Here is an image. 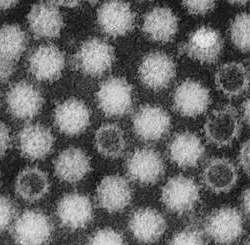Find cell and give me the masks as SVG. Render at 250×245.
I'll use <instances>...</instances> for the list:
<instances>
[{"label":"cell","instance_id":"1","mask_svg":"<svg viewBox=\"0 0 250 245\" xmlns=\"http://www.w3.org/2000/svg\"><path fill=\"white\" fill-rule=\"evenodd\" d=\"M223 37L213 27L201 26L188 39L178 45V53L201 63L212 64L220 58L223 50Z\"/></svg>","mask_w":250,"mask_h":245},{"label":"cell","instance_id":"2","mask_svg":"<svg viewBox=\"0 0 250 245\" xmlns=\"http://www.w3.org/2000/svg\"><path fill=\"white\" fill-rule=\"evenodd\" d=\"M114 60V48L105 40L93 37L79 47L74 55V65L82 73L98 77L112 67Z\"/></svg>","mask_w":250,"mask_h":245},{"label":"cell","instance_id":"3","mask_svg":"<svg viewBox=\"0 0 250 245\" xmlns=\"http://www.w3.org/2000/svg\"><path fill=\"white\" fill-rule=\"evenodd\" d=\"M132 86L123 77H110L101 83L96 99L100 110L108 117L127 115L133 107Z\"/></svg>","mask_w":250,"mask_h":245},{"label":"cell","instance_id":"4","mask_svg":"<svg viewBox=\"0 0 250 245\" xmlns=\"http://www.w3.org/2000/svg\"><path fill=\"white\" fill-rule=\"evenodd\" d=\"M51 219L40 210H25L12 224L11 235L18 245H44L52 236Z\"/></svg>","mask_w":250,"mask_h":245},{"label":"cell","instance_id":"5","mask_svg":"<svg viewBox=\"0 0 250 245\" xmlns=\"http://www.w3.org/2000/svg\"><path fill=\"white\" fill-rule=\"evenodd\" d=\"M204 135L209 143L216 147H226L236 140L241 131L239 114L235 107L225 105L217 108L207 117Z\"/></svg>","mask_w":250,"mask_h":245},{"label":"cell","instance_id":"6","mask_svg":"<svg viewBox=\"0 0 250 245\" xmlns=\"http://www.w3.org/2000/svg\"><path fill=\"white\" fill-rule=\"evenodd\" d=\"M161 201L170 212L176 214L189 212L199 201V187L189 177L173 176L162 187Z\"/></svg>","mask_w":250,"mask_h":245},{"label":"cell","instance_id":"7","mask_svg":"<svg viewBox=\"0 0 250 245\" xmlns=\"http://www.w3.org/2000/svg\"><path fill=\"white\" fill-rule=\"evenodd\" d=\"M26 47V34L18 25L5 24L0 28V82H6L14 74Z\"/></svg>","mask_w":250,"mask_h":245},{"label":"cell","instance_id":"8","mask_svg":"<svg viewBox=\"0 0 250 245\" xmlns=\"http://www.w3.org/2000/svg\"><path fill=\"white\" fill-rule=\"evenodd\" d=\"M128 177L141 185L157 183L165 172L164 161L153 148L143 147L134 150L126 160Z\"/></svg>","mask_w":250,"mask_h":245},{"label":"cell","instance_id":"9","mask_svg":"<svg viewBox=\"0 0 250 245\" xmlns=\"http://www.w3.org/2000/svg\"><path fill=\"white\" fill-rule=\"evenodd\" d=\"M176 74L173 59L165 52L152 51L145 56L138 68L141 82L149 89L159 91L167 87Z\"/></svg>","mask_w":250,"mask_h":245},{"label":"cell","instance_id":"10","mask_svg":"<svg viewBox=\"0 0 250 245\" xmlns=\"http://www.w3.org/2000/svg\"><path fill=\"white\" fill-rule=\"evenodd\" d=\"M205 231L216 243L230 245L243 234V218L233 207H221L207 217Z\"/></svg>","mask_w":250,"mask_h":245},{"label":"cell","instance_id":"11","mask_svg":"<svg viewBox=\"0 0 250 245\" xmlns=\"http://www.w3.org/2000/svg\"><path fill=\"white\" fill-rule=\"evenodd\" d=\"M43 103L42 94L27 81H19L13 84L6 93L8 111L18 120H30L34 118L40 113Z\"/></svg>","mask_w":250,"mask_h":245},{"label":"cell","instance_id":"12","mask_svg":"<svg viewBox=\"0 0 250 245\" xmlns=\"http://www.w3.org/2000/svg\"><path fill=\"white\" fill-rule=\"evenodd\" d=\"M133 130L144 141H158L167 135L171 118L167 111L154 105H143L132 118Z\"/></svg>","mask_w":250,"mask_h":245},{"label":"cell","instance_id":"13","mask_svg":"<svg viewBox=\"0 0 250 245\" xmlns=\"http://www.w3.org/2000/svg\"><path fill=\"white\" fill-rule=\"evenodd\" d=\"M56 213L65 228L78 230L86 227L93 218L90 198L82 193H68L62 196L57 204Z\"/></svg>","mask_w":250,"mask_h":245},{"label":"cell","instance_id":"14","mask_svg":"<svg viewBox=\"0 0 250 245\" xmlns=\"http://www.w3.org/2000/svg\"><path fill=\"white\" fill-rule=\"evenodd\" d=\"M211 102L208 89L197 81L187 79L178 85L173 94V108L184 117L203 114Z\"/></svg>","mask_w":250,"mask_h":245},{"label":"cell","instance_id":"15","mask_svg":"<svg viewBox=\"0 0 250 245\" xmlns=\"http://www.w3.org/2000/svg\"><path fill=\"white\" fill-rule=\"evenodd\" d=\"M135 14L123 1L104 2L97 11V23L103 33L111 37L123 36L134 26Z\"/></svg>","mask_w":250,"mask_h":245},{"label":"cell","instance_id":"16","mask_svg":"<svg viewBox=\"0 0 250 245\" xmlns=\"http://www.w3.org/2000/svg\"><path fill=\"white\" fill-rule=\"evenodd\" d=\"M90 117V110L84 102L77 98H69L55 108L54 124L61 133L77 136L89 127Z\"/></svg>","mask_w":250,"mask_h":245},{"label":"cell","instance_id":"17","mask_svg":"<svg viewBox=\"0 0 250 245\" xmlns=\"http://www.w3.org/2000/svg\"><path fill=\"white\" fill-rule=\"evenodd\" d=\"M51 130L41 123H28L18 134L19 150L22 156L30 160H42L47 157L54 145Z\"/></svg>","mask_w":250,"mask_h":245},{"label":"cell","instance_id":"18","mask_svg":"<svg viewBox=\"0 0 250 245\" xmlns=\"http://www.w3.org/2000/svg\"><path fill=\"white\" fill-rule=\"evenodd\" d=\"M96 196L99 206L110 213L120 212L132 200V189L129 182L120 175L104 177L97 187Z\"/></svg>","mask_w":250,"mask_h":245},{"label":"cell","instance_id":"19","mask_svg":"<svg viewBox=\"0 0 250 245\" xmlns=\"http://www.w3.org/2000/svg\"><path fill=\"white\" fill-rule=\"evenodd\" d=\"M65 66V57L58 47L44 44L33 50L28 58L31 74L40 81L57 80Z\"/></svg>","mask_w":250,"mask_h":245},{"label":"cell","instance_id":"20","mask_svg":"<svg viewBox=\"0 0 250 245\" xmlns=\"http://www.w3.org/2000/svg\"><path fill=\"white\" fill-rule=\"evenodd\" d=\"M28 26L36 38H56L64 27V20L58 6L52 1L34 4L27 15Z\"/></svg>","mask_w":250,"mask_h":245},{"label":"cell","instance_id":"21","mask_svg":"<svg viewBox=\"0 0 250 245\" xmlns=\"http://www.w3.org/2000/svg\"><path fill=\"white\" fill-rule=\"evenodd\" d=\"M166 220L156 209L143 207L132 212L128 228L133 237L145 244H151L158 241L165 233Z\"/></svg>","mask_w":250,"mask_h":245},{"label":"cell","instance_id":"22","mask_svg":"<svg viewBox=\"0 0 250 245\" xmlns=\"http://www.w3.org/2000/svg\"><path fill=\"white\" fill-rule=\"evenodd\" d=\"M53 164L57 178L70 184L80 182L91 171L89 156L78 147H68L62 150Z\"/></svg>","mask_w":250,"mask_h":245},{"label":"cell","instance_id":"23","mask_svg":"<svg viewBox=\"0 0 250 245\" xmlns=\"http://www.w3.org/2000/svg\"><path fill=\"white\" fill-rule=\"evenodd\" d=\"M167 150L170 160L183 169L196 167L205 154V147L201 139L189 131L175 134Z\"/></svg>","mask_w":250,"mask_h":245},{"label":"cell","instance_id":"24","mask_svg":"<svg viewBox=\"0 0 250 245\" xmlns=\"http://www.w3.org/2000/svg\"><path fill=\"white\" fill-rule=\"evenodd\" d=\"M142 30L153 41L170 42L178 31V18L168 7H154L144 15Z\"/></svg>","mask_w":250,"mask_h":245},{"label":"cell","instance_id":"25","mask_svg":"<svg viewBox=\"0 0 250 245\" xmlns=\"http://www.w3.org/2000/svg\"><path fill=\"white\" fill-rule=\"evenodd\" d=\"M205 186L214 193L231 191L237 183L238 172L233 163L224 157H215L206 163L202 173Z\"/></svg>","mask_w":250,"mask_h":245},{"label":"cell","instance_id":"26","mask_svg":"<svg viewBox=\"0 0 250 245\" xmlns=\"http://www.w3.org/2000/svg\"><path fill=\"white\" fill-rule=\"evenodd\" d=\"M215 85L227 97H237L250 86V72L240 62H228L221 65L215 73Z\"/></svg>","mask_w":250,"mask_h":245},{"label":"cell","instance_id":"27","mask_svg":"<svg viewBox=\"0 0 250 245\" xmlns=\"http://www.w3.org/2000/svg\"><path fill=\"white\" fill-rule=\"evenodd\" d=\"M16 194L27 202L42 199L50 189L48 175L38 167H26L20 171L15 179Z\"/></svg>","mask_w":250,"mask_h":245},{"label":"cell","instance_id":"28","mask_svg":"<svg viewBox=\"0 0 250 245\" xmlns=\"http://www.w3.org/2000/svg\"><path fill=\"white\" fill-rule=\"evenodd\" d=\"M94 144L100 155L109 159H117L126 149V139L119 125L105 123L96 130Z\"/></svg>","mask_w":250,"mask_h":245},{"label":"cell","instance_id":"29","mask_svg":"<svg viewBox=\"0 0 250 245\" xmlns=\"http://www.w3.org/2000/svg\"><path fill=\"white\" fill-rule=\"evenodd\" d=\"M234 46L244 53H250V13L242 12L235 16L229 28Z\"/></svg>","mask_w":250,"mask_h":245},{"label":"cell","instance_id":"30","mask_svg":"<svg viewBox=\"0 0 250 245\" xmlns=\"http://www.w3.org/2000/svg\"><path fill=\"white\" fill-rule=\"evenodd\" d=\"M86 245H126V242L115 229L102 228L91 235Z\"/></svg>","mask_w":250,"mask_h":245},{"label":"cell","instance_id":"31","mask_svg":"<svg viewBox=\"0 0 250 245\" xmlns=\"http://www.w3.org/2000/svg\"><path fill=\"white\" fill-rule=\"evenodd\" d=\"M168 245H206V242L197 228L188 227L175 233Z\"/></svg>","mask_w":250,"mask_h":245},{"label":"cell","instance_id":"32","mask_svg":"<svg viewBox=\"0 0 250 245\" xmlns=\"http://www.w3.org/2000/svg\"><path fill=\"white\" fill-rule=\"evenodd\" d=\"M16 215L13 201L5 195H0V232L7 229Z\"/></svg>","mask_w":250,"mask_h":245},{"label":"cell","instance_id":"33","mask_svg":"<svg viewBox=\"0 0 250 245\" xmlns=\"http://www.w3.org/2000/svg\"><path fill=\"white\" fill-rule=\"evenodd\" d=\"M184 8L193 15H206L211 12L215 7V2L211 0H202V1H196V0H186L182 2Z\"/></svg>","mask_w":250,"mask_h":245},{"label":"cell","instance_id":"34","mask_svg":"<svg viewBox=\"0 0 250 245\" xmlns=\"http://www.w3.org/2000/svg\"><path fill=\"white\" fill-rule=\"evenodd\" d=\"M11 146V134L8 126L0 121V158H2Z\"/></svg>","mask_w":250,"mask_h":245},{"label":"cell","instance_id":"35","mask_svg":"<svg viewBox=\"0 0 250 245\" xmlns=\"http://www.w3.org/2000/svg\"><path fill=\"white\" fill-rule=\"evenodd\" d=\"M238 162L243 171L250 177V139L246 140L241 145L238 154Z\"/></svg>","mask_w":250,"mask_h":245},{"label":"cell","instance_id":"36","mask_svg":"<svg viewBox=\"0 0 250 245\" xmlns=\"http://www.w3.org/2000/svg\"><path fill=\"white\" fill-rule=\"evenodd\" d=\"M241 205L244 213L250 217V186L244 190L241 196Z\"/></svg>","mask_w":250,"mask_h":245},{"label":"cell","instance_id":"37","mask_svg":"<svg viewBox=\"0 0 250 245\" xmlns=\"http://www.w3.org/2000/svg\"><path fill=\"white\" fill-rule=\"evenodd\" d=\"M242 108H243L244 121L250 128V97L244 102L243 105H242Z\"/></svg>","mask_w":250,"mask_h":245},{"label":"cell","instance_id":"38","mask_svg":"<svg viewBox=\"0 0 250 245\" xmlns=\"http://www.w3.org/2000/svg\"><path fill=\"white\" fill-rule=\"evenodd\" d=\"M52 3L56 6H63V7H68V8H74L78 7L80 5V1H71V0H68V1H65V0H56V1H52Z\"/></svg>","mask_w":250,"mask_h":245},{"label":"cell","instance_id":"39","mask_svg":"<svg viewBox=\"0 0 250 245\" xmlns=\"http://www.w3.org/2000/svg\"><path fill=\"white\" fill-rule=\"evenodd\" d=\"M17 4H18V1H14V0H12V1H9V0L8 1L7 0L1 1V0H0V10H7L10 8H13Z\"/></svg>","mask_w":250,"mask_h":245},{"label":"cell","instance_id":"40","mask_svg":"<svg viewBox=\"0 0 250 245\" xmlns=\"http://www.w3.org/2000/svg\"><path fill=\"white\" fill-rule=\"evenodd\" d=\"M229 3H230V4H234V5L239 4L238 6H243V5H245V4L247 3V1H229Z\"/></svg>","mask_w":250,"mask_h":245},{"label":"cell","instance_id":"41","mask_svg":"<svg viewBox=\"0 0 250 245\" xmlns=\"http://www.w3.org/2000/svg\"><path fill=\"white\" fill-rule=\"evenodd\" d=\"M246 245H250V237L248 238V240H247V242H246Z\"/></svg>","mask_w":250,"mask_h":245},{"label":"cell","instance_id":"42","mask_svg":"<svg viewBox=\"0 0 250 245\" xmlns=\"http://www.w3.org/2000/svg\"><path fill=\"white\" fill-rule=\"evenodd\" d=\"M0 185H1V172H0Z\"/></svg>","mask_w":250,"mask_h":245},{"label":"cell","instance_id":"43","mask_svg":"<svg viewBox=\"0 0 250 245\" xmlns=\"http://www.w3.org/2000/svg\"><path fill=\"white\" fill-rule=\"evenodd\" d=\"M249 64H250V60H249Z\"/></svg>","mask_w":250,"mask_h":245}]
</instances>
